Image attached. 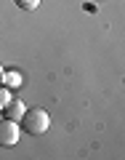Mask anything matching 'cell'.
Here are the masks:
<instances>
[{
	"label": "cell",
	"mask_w": 125,
	"mask_h": 160,
	"mask_svg": "<svg viewBox=\"0 0 125 160\" xmlns=\"http://www.w3.org/2000/svg\"><path fill=\"white\" fill-rule=\"evenodd\" d=\"M3 72H6V69H3V67H0V83H3Z\"/></svg>",
	"instance_id": "52a82bcc"
},
{
	"label": "cell",
	"mask_w": 125,
	"mask_h": 160,
	"mask_svg": "<svg viewBox=\"0 0 125 160\" xmlns=\"http://www.w3.org/2000/svg\"><path fill=\"white\" fill-rule=\"evenodd\" d=\"M19 83H22V78H19L16 72H3V86L6 88H16Z\"/></svg>",
	"instance_id": "277c9868"
},
{
	"label": "cell",
	"mask_w": 125,
	"mask_h": 160,
	"mask_svg": "<svg viewBox=\"0 0 125 160\" xmlns=\"http://www.w3.org/2000/svg\"><path fill=\"white\" fill-rule=\"evenodd\" d=\"M8 99H11V91H8L3 83H0V112L6 109V104H8Z\"/></svg>",
	"instance_id": "8992f818"
},
{
	"label": "cell",
	"mask_w": 125,
	"mask_h": 160,
	"mask_svg": "<svg viewBox=\"0 0 125 160\" xmlns=\"http://www.w3.org/2000/svg\"><path fill=\"white\" fill-rule=\"evenodd\" d=\"M19 8H24V11H35V8L40 6V0H13Z\"/></svg>",
	"instance_id": "5b68a950"
},
{
	"label": "cell",
	"mask_w": 125,
	"mask_h": 160,
	"mask_svg": "<svg viewBox=\"0 0 125 160\" xmlns=\"http://www.w3.org/2000/svg\"><path fill=\"white\" fill-rule=\"evenodd\" d=\"M22 126L27 133H32V136H40V133H46L48 126H51V118H48V112L43 107H35V109H24L22 115Z\"/></svg>",
	"instance_id": "6da1fadb"
},
{
	"label": "cell",
	"mask_w": 125,
	"mask_h": 160,
	"mask_svg": "<svg viewBox=\"0 0 125 160\" xmlns=\"http://www.w3.org/2000/svg\"><path fill=\"white\" fill-rule=\"evenodd\" d=\"M3 112H6L8 120H22V115H24V102H22L19 96H13V93H11V99H8V104H6V109H3Z\"/></svg>",
	"instance_id": "3957f363"
},
{
	"label": "cell",
	"mask_w": 125,
	"mask_h": 160,
	"mask_svg": "<svg viewBox=\"0 0 125 160\" xmlns=\"http://www.w3.org/2000/svg\"><path fill=\"white\" fill-rule=\"evenodd\" d=\"M19 136H22V131H19L16 120H8V118L0 120V147H13Z\"/></svg>",
	"instance_id": "7a4b0ae2"
}]
</instances>
